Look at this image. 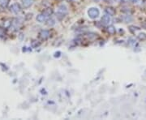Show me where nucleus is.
<instances>
[{
	"label": "nucleus",
	"mask_w": 146,
	"mask_h": 120,
	"mask_svg": "<svg viewBox=\"0 0 146 120\" xmlns=\"http://www.w3.org/2000/svg\"><path fill=\"white\" fill-rule=\"evenodd\" d=\"M53 13V10L51 9V8H48V9H46L43 13L38 15L37 16H36V20L38 21L39 23H44L47 21V20L49 19V17H50L51 15Z\"/></svg>",
	"instance_id": "obj_1"
},
{
	"label": "nucleus",
	"mask_w": 146,
	"mask_h": 120,
	"mask_svg": "<svg viewBox=\"0 0 146 120\" xmlns=\"http://www.w3.org/2000/svg\"><path fill=\"white\" fill-rule=\"evenodd\" d=\"M87 13L90 19L94 20V19H97L100 16V11L97 7H90L88 10Z\"/></svg>",
	"instance_id": "obj_2"
},
{
	"label": "nucleus",
	"mask_w": 146,
	"mask_h": 120,
	"mask_svg": "<svg viewBox=\"0 0 146 120\" xmlns=\"http://www.w3.org/2000/svg\"><path fill=\"white\" fill-rule=\"evenodd\" d=\"M67 13V7L65 4H61L58 7V12H57V17L59 19H63L65 15Z\"/></svg>",
	"instance_id": "obj_3"
},
{
	"label": "nucleus",
	"mask_w": 146,
	"mask_h": 120,
	"mask_svg": "<svg viewBox=\"0 0 146 120\" xmlns=\"http://www.w3.org/2000/svg\"><path fill=\"white\" fill-rule=\"evenodd\" d=\"M49 37H50V32H49L48 30H42L40 33V37L42 38V39L46 40Z\"/></svg>",
	"instance_id": "obj_4"
},
{
	"label": "nucleus",
	"mask_w": 146,
	"mask_h": 120,
	"mask_svg": "<svg viewBox=\"0 0 146 120\" xmlns=\"http://www.w3.org/2000/svg\"><path fill=\"white\" fill-rule=\"evenodd\" d=\"M111 19H110V16H109L108 14L104 15L102 18V23L104 24H109L110 22Z\"/></svg>",
	"instance_id": "obj_5"
},
{
	"label": "nucleus",
	"mask_w": 146,
	"mask_h": 120,
	"mask_svg": "<svg viewBox=\"0 0 146 120\" xmlns=\"http://www.w3.org/2000/svg\"><path fill=\"white\" fill-rule=\"evenodd\" d=\"M11 10H12V12L17 13V12H19L20 11V5H19V4L15 3V4H13V5L12 6V7H11Z\"/></svg>",
	"instance_id": "obj_6"
},
{
	"label": "nucleus",
	"mask_w": 146,
	"mask_h": 120,
	"mask_svg": "<svg viewBox=\"0 0 146 120\" xmlns=\"http://www.w3.org/2000/svg\"><path fill=\"white\" fill-rule=\"evenodd\" d=\"M106 12L109 16H115V10L113 7H107L106 9Z\"/></svg>",
	"instance_id": "obj_7"
},
{
	"label": "nucleus",
	"mask_w": 146,
	"mask_h": 120,
	"mask_svg": "<svg viewBox=\"0 0 146 120\" xmlns=\"http://www.w3.org/2000/svg\"><path fill=\"white\" fill-rule=\"evenodd\" d=\"M33 0H23V5L24 7H29L33 4Z\"/></svg>",
	"instance_id": "obj_8"
},
{
	"label": "nucleus",
	"mask_w": 146,
	"mask_h": 120,
	"mask_svg": "<svg viewBox=\"0 0 146 120\" xmlns=\"http://www.w3.org/2000/svg\"><path fill=\"white\" fill-rule=\"evenodd\" d=\"M55 24H56V21H55V20L54 18H50V19H48V20H47L46 24L48 25V26L52 27L54 25H55Z\"/></svg>",
	"instance_id": "obj_9"
},
{
	"label": "nucleus",
	"mask_w": 146,
	"mask_h": 120,
	"mask_svg": "<svg viewBox=\"0 0 146 120\" xmlns=\"http://www.w3.org/2000/svg\"><path fill=\"white\" fill-rule=\"evenodd\" d=\"M107 31L110 34H115V32H116V29H115V28L114 27L113 25H110V26H108V28H107Z\"/></svg>",
	"instance_id": "obj_10"
},
{
	"label": "nucleus",
	"mask_w": 146,
	"mask_h": 120,
	"mask_svg": "<svg viewBox=\"0 0 146 120\" xmlns=\"http://www.w3.org/2000/svg\"><path fill=\"white\" fill-rule=\"evenodd\" d=\"M132 17L130 16V15H127V16H125L123 17V20L124 22L126 23H128V22H131V21H132Z\"/></svg>",
	"instance_id": "obj_11"
},
{
	"label": "nucleus",
	"mask_w": 146,
	"mask_h": 120,
	"mask_svg": "<svg viewBox=\"0 0 146 120\" xmlns=\"http://www.w3.org/2000/svg\"><path fill=\"white\" fill-rule=\"evenodd\" d=\"M140 29V28H138V27H136V26H129V30H130V32H131L132 33H135L136 31H139Z\"/></svg>",
	"instance_id": "obj_12"
},
{
	"label": "nucleus",
	"mask_w": 146,
	"mask_h": 120,
	"mask_svg": "<svg viewBox=\"0 0 146 120\" xmlns=\"http://www.w3.org/2000/svg\"><path fill=\"white\" fill-rule=\"evenodd\" d=\"M137 37H138L140 41H145V40H146V34L145 33H140L138 34Z\"/></svg>",
	"instance_id": "obj_13"
},
{
	"label": "nucleus",
	"mask_w": 146,
	"mask_h": 120,
	"mask_svg": "<svg viewBox=\"0 0 146 120\" xmlns=\"http://www.w3.org/2000/svg\"><path fill=\"white\" fill-rule=\"evenodd\" d=\"M128 44L131 45V46H133V45L136 44V40L133 39V38H130V39L128 40Z\"/></svg>",
	"instance_id": "obj_14"
},
{
	"label": "nucleus",
	"mask_w": 146,
	"mask_h": 120,
	"mask_svg": "<svg viewBox=\"0 0 146 120\" xmlns=\"http://www.w3.org/2000/svg\"><path fill=\"white\" fill-rule=\"evenodd\" d=\"M120 2H121V3H128L130 2V0H120Z\"/></svg>",
	"instance_id": "obj_15"
},
{
	"label": "nucleus",
	"mask_w": 146,
	"mask_h": 120,
	"mask_svg": "<svg viewBox=\"0 0 146 120\" xmlns=\"http://www.w3.org/2000/svg\"><path fill=\"white\" fill-rule=\"evenodd\" d=\"M140 1V0H130V2L132 3H138Z\"/></svg>",
	"instance_id": "obj_16"
},
{
	"label": "nucleus",
	"mask_w": 146,
	"mask_h": 120,
	"mask_svg": "<svg viewBox=\"0 0 146 120\" xmlns=\"http://www.w3.org/2000/svg\"><path fill=\"white\" fill-rule=\"evenodd\" d=\"M104 1H106V2H110L111 0H104Z\"/></svg>",
	"instance_id": "obj_17"
}]
</instances>
